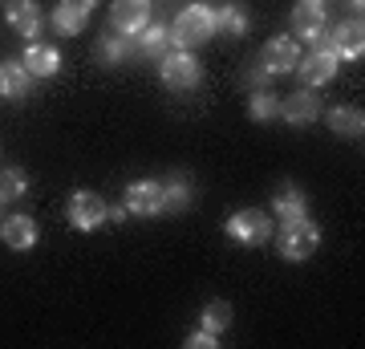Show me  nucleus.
I'll return each instance as SVG.
<instances>
[{
  "instance_id": "nucleus-1",
  "label": "nucleus",
  "mask_w": 365,
  "mask_h": 349,
  "mask_svg": "<svg viewBox=\"0 0 365 349\" xmlns=\"http://www.w3.org/2000/svg\"><path fill=\"white\" fill-rule=\"evenodd\" d=\"M215 37V9L207 4H187L179 16H175V25H170V41H175V49H199V45H207Z\"/></svg>"
},
{
  "instance_id": "nucleus-2",
  "label": "nucleus",
  "mask_w": 365,
  "mask_h": 349,
  "mask_svg": "<svg viewBox=\"0 0 365 349\" xmlns=\"http://www.w3.org/2000/svg\"><path fill=\"white\" fill-rule=\"evenodd\" d=\"M276 252L284 260H292V264H300V260H309L317 252V244H321V228H317L309 216H300V220H280V228H276Z\"/></svg>"
},
{
  "instance_id": "nucleus-3",
  "label": "nucleus",
  "mask_w": 365,
  "mask_h": 349,
  "mask_svg": "<svg viewBox=\"0 0 365 349\" xmlns=\"http://www.w3.org/2000/svg\"><path fill=\"white\" fill-rule=\"evenodd\" d=\"M158 78H163V86L175 93H191L203 86V65L195 61V53L187 49H170L163 61H158Z\"/></svg>"
},
{
  "instance_id": "nucleus-4",
  "label": "nucleus",
  "mask_w": 365,
  "mask_h": 349,
  "mask_svg": "<svg viewBox=\"0 0 365 349\" xmlns=\"http://www.w3.org/2000/svg\"><path fill=\"white\" fill-rule=\"evenodd\" d=\"M227 236H232L235 244H244V248H260L264 240H272V216L264 211V207H240L235 216H227Z\"/></svg>"
},
{
  "instance_id": "nucleus-5",
  "label": "nucleus",
  "mask_w": 365,
  "mask_h": 349,
  "mask_svg": "<svg viewBox=\"0 0 365 349\" xmlns=\"http://www.w3.org/2000/svg\"><path fill=\"white\" fill-rule=\"evenodd\" d=\"M337 65H341V57L321 41V45H313L309 53H300L297 74H300V81H304L309 90H317V86H329V81L337 78Z\"/></svg>"
},
{
  "instance_id": "nucleus-6",
  "label": "nucleus",
  "mask_w": 365,
  "mask_h": 349,
  "mask_svg": "<svg viewBox=\"0 0 365 349\" xmlns=\"http://www.w3.org/2000/svg\"><path fill=\"white\" fill-rule=\"evenodd\" d=\"M122 207L130 211V216H143V220H155L167 211V195H163V183L158 179H138L126 187L122 195Z\"/></svg>"
},
{
  "instance_id": "nucleus-7",
  "label": "nucleus",
  "mask_w": 365,
  "mask_h": 349,
  "mask_svg": "<svg viewBox=\"0 0 365 349\" xmlns=\"http://www.w3.org/2000/svg\"><path fill=\"white\" fill-rule=\"evenodd\" d=\"M69 223L78 228V232H98L106 223V199L90 187H78V191L69 195V207H66Z\"/></svg>"
},
{
  "instance_id": "nucleus-8",
  "label": "nucleus",
  "mask_w": 365,
  "mask_h": 349,
  "mask_svg": "<svg viewBox=\"0 0 365 349\" xmlns=\"http://www.w3.org/2000/svg\"><path fill=\"white\" fill-rule=\"evenodd\" d=\"M325 4L321 0H297L292 4V33H297L300 41H309V45H321L325 41Z\"/></svg>"
},
{
  "instance_id": "nucleus-9",
  "label": "nucleus",
  "mask_w": 365,
  "mask_h": 349,
  "mask_svg": "<svg viewBox=\"0 0 365 349\" xmlns=\"http://www.w3.org/2000/svg\"><path fill=\"white\" fill-rule=\"evenodd\" d=\"M93 9H98V0H57L49 21L61 37H78V33H86V21Z\"/></svg>"
},
{
  "instance_id": "nucleus-10",
  "label": "nucleus",
  "mask_w": 365,
  "mask_h": 349,
  "mask_svg": "<svg viewBox=\"0 0 365 349\" xmlns=\"http://www.w3.org/2000/svg\"><path fill=\"white\" fill-rule=\"evenodd\" d=\"M110 25H114V33L138 37L150 25V0H114L110 4Z\"/></svg>"
},
{
  "instance_id": "nucleus-11",
  "label": "nucleus",
  "mask_w": 365,
  "mask_h": 349,
  "mask_svg": "<svg viewBox=\"0 0 365 349\" xmlns=\"http://www.w3.org/2000/svg\"><path fill=\"white\" fill-rule=\"evenodd\" d=\"M300 61V45L297 37H272L268 45L260 49V69H268L272 78H280V74H292Z\"/></svg>"
},
{
  "instance_id": "nucleus-12",
  "label": "nucleus",
  "mask_w": 365,
  "mask_h": 349,
  "mask_svg": "<svg viewBox=\"0 0 365 349\" xmlns=\"http://www.w3.org/2000/svg\"><path fill=\"white\" fill-rule=\"evenodd\" d=\"M329 49L337 53L341 61H361V53H365V29H361V16L357 21H341L333 33H329Z\"/></svg>"
},
{
  "instance_id": "nucleus-13",
  "label": "nucleus",
  "mask_w": 365,
  "mask_h": 349,
  "mask_svg": "<svg viewBox=\"0 0 365 349\" xmlns=\"http://www.w3.org/2000/svg\"><path fill=\"white\" fill-rule=\"evenodd\" d=\"M4 21H9L13 33H21V37H29V41H37L41 25H45L37 0H9V4H4Z\"/></svg>"
},
{
  "instance_id": "nucleus-14",
  "label": "nucleus",
  "mask_w": 365,
  "mask_h": 349,
  "mask_svg": "<svg viewBox=\"0 0 365 349\" xmlns=\"http://www.w3.org/2000/svg\"><path fill=\"white\" fill-rule=\"evenodd\" d=\"M280 118L292 122V126H313L317 118H321V102H317L313 90L304 86V90H297L292 98H280Z\"/></svg>"
},
{
  "instance_id": "nucleus-15",
  "label": "nucleus",
  "mask_w": 365,
  "mask_h": 349,
  "mask_svg": "<svg viewBox=\"0 0 365 349\" xmlns=\"http://www.w3.org/2000/svg\"><path fill=\"white\" fill-rule=\"evenodd\" d=\"M21 65L29 69V78H53V74L61 69V53H57V45L29 41V49L21 53Z\"/></svg>"
},
{
  "instance_id": "nucleus-16",
  "label": "nucleus",
  "mask_w": 365,
  "mask_h": 349,
  "mask_svg": "<svg viewBox=\"0 0 365 349\" xmlns=\"http://www.w3.org/2000/svg\"><path fill=\"white\" fill-rule=\"evenodd\" d=\"M0 236H4V244L13 248V252H29L41 240V228L33 216H9V220L0 223Z\"/></svg>"
},
{
  "instance_id": "nucleus-17",
  "label": "nucleus",
  "mask_w": 365,
  "mask_h": 349,
  "mask_svg": "<svg viewBox=\"0 0 365 349\" xmlns=\"http://www.w3.org/2000/svg\"><path fill=\"white\" fill-rule=\"evenodd\" d=\"M248 25H252V16L240 0H223L215 9V33H223V37H244Z\"/></svg>"
},
{
  "instance_id": "nucleus-18",
  "label": "nucleus",
  "mask_w": 365,
  "mask_h": 349,
  "mask_svg": "<svg viewBox=\"0 0 365 349\" xmlns=\"http://www.w3.org/2000/svg\"><path fill=\"white\" fill-rule=\"evenodd\" d=\"M29 86H33V78H29V69L21 61H0V98L4 102H21L29 93Z\"/></svg>"
},
{
  "instance_id": "nucleus-19",
  "label": "nucleus",
  "mask_w": 365,
  "mask_h": 349,
  "mask_svg": "<svg viewBox=\"0 0 365 349\" xmlns=\"http://www.w3.org/2000/svg\"><path fill=\"white\" fill-rule=\"evenodd\" d=\"M272 211L280 220H300V216H309V199H304L297 183H280L272 195Z\"/></svg>"
},
{
  "instance_id": "nucleus-20",
  "label": "nucleus",
  "mask_w": 365,
  "mask_h": 349,
  "mask_svg": "<svg viewBox=\"0 0 365 349\" xmlns=\"http://www.w3.org/2000/svg\"><path fill=\"white\" fill-rule=\"evenodd\" d=\"M130 53H134V45H130L126 33H102L98 45H93V61L98 65H122Z\"/></svg>"
},
{
  "instance_id": "nucleus-21",
  "label": "nucleus",
  "mask_w": 365,
  "mask_h": 349,
  "mask_svg": "<svg viewBox=\"0 0 365 349\" xmlns=\"http://www.w3.org/2000/svg\"><path fill=\"white\" fill-rule=\"evenodd\" d=\"M170 49H175V41H170V29H163V25H146L138 33V45H134V53H143L150 61H163Z\"/></svg>"
},
{
  "instance_id": "nucleus-22",
  "label": "nucleus",
  "mask_w": 365,
  "mask_h": 349,
  "mask_svg": "<svg viewBox=\"0 0 365 349\" xmlns=\"http://www.w3.org/2000/svg\"><path fill=\"white\" fill-rule=\"evenodd\" d=\"M329 130H333L337 138H361L365 114L357 106H333V110H329Z\"/></svg>"
},
{
  "instance_id": "nucleus-23",
  "label": "nucleus",
  "mask_w": 365,
  "mask_h": 349,
  "mask_svg": "<svg viewBox=\"0 0 365 349\" xmlns=\"http://www.w3.org/2000/svg\"><path fill=\"white\" fill-rule=\"evenodd\" d=\"M163 195H167V211H187L191 199H195V187L187 175H167L163 179Z\"/></svg>"
},
{
  "instance_id": "nucleus-24",
  "label": "nucleus",
  "mask_w": 365,
  "mask_h": 349,
  "mask_svg": "<svg viewBox=\"0 0 365 349\" xmlns=\"http://www.w3.org/2000/svg\"><path fill=\"white\" fill-rule=\"evenodd\" d=\"M248 118L252 122H272V118H280V98H276L272 90H252Z\"/></svg>"
},
{
  "instance_id": "nucleus-25",
  "label": "nucleus",
  "mask_w": 365,
  "mask_h": 349,
  "mask_svg": "<svg viewBox=\"0 0 365 349\" xmlns=\"http://www.w3.org/2000/svg\"><path fill=\"white\" fill-rule=\"evenodd\" d=\"M227 325H232V305L227 300H211L207 309H203V317H199V329H207L215 337L227 333Z\"/></svg>"
},
{
  "instance_id": "nucleus-26",
  "label": "nucleus",
  "mask_w": 365,
  "mask_h": 349,
  "mask_svg": "<svg viewBox=\"0 0 365 349\" xmlns=\"http://www.w3.org/2000/svg\"><path fill=\"white\" fill-rule=\"evenodd\" d=\"M29 191V175L21 167H4L0 171V203H16Z\"/></svg>"
},
{
  "instance_id": "nucleus-27",
  "label": "nucleus",
  "mask_w": 365,
  "mask_h": 349,
  "mask_svg": "<svg viewBox=\"0 0 365 349\" xmlns=\"http://www.w3.org/2000/svg\"><path fill=\"white\" fill-rule=\"evenodd\" d=\"M220 345V337L207 333V329H195V333L187 337V349H215Z\"/></svg>"
},
{
  "instance_id": "nucleus-28",
  "label": "nucleus",
  "mask_w": 365,
  "mask_h": 349,
  "mask_svg": "<svg viewBox=\"0 0 365 349\" xmlns=\"http://www.w3.org/2000/svg\"><path fill=\"white\" fill-rule=\"evenodd\" d=\"M244 81H248L252 90H268V81H272V74H268V69H260V61L252 65L248 74H244Z\"/></svg>"
},
{
  "instance_id": "nucleus-29",
  "label": "nucleus",
  "mask_w": 365,
  "mask_h": 349,
  "mask_svg": "<svg viewBox=\"0 0 365 349\" xmlns=\"http://www.w3.org/2000/svg\"><path fill=\"white\" fill-rule=\"evenodd\" d=\"M126 216H130L126 207H106V220H110V223H122V220H126Z\"/></svg>"
},
{
  "instance_id": "nucleus-30",
  "label": "nucleus",
  "mask_w": 365,
  "mask_h": 349,
  "mask_svg": "<svg viewBox=\"0 0 365 349\" xmlns=\"http://www.w3.org/2000/svg\"><path fill=\"white\" fill-rule=\"evenodd\" d=\"M361 4H365V0H349V9H353L357 16H361Z\"/></svg>"
},
{
  "instance_id": "nucleus-31",
  "label": "nucleus",
  "mask_w": 365,
  "mask_h": 349,
  "mask_svg": "<svg viewBox=\"0 0 365 349\" xmlns=\"http://www.w3.org/2000/svg\"><path fill=\"white\" fill-rule=\"evenodd\" d=\"M321 4H325V0H321Z\"/></svg>"
}]
</instances>
